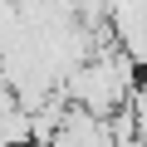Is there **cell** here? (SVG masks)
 <instances>
[{
    "label": "cell",
    "instance_id": "1",
    "mask_svg": "<svg viewBox=\"0 0 147 147\" xmlns=\"http://www.w3.org/2000/svg\"><path fill=\"white\" fill-rule=\"evenodd\" d=\"M132 93V59L118 49V54H98V59H84L79 69L69 74V98L79 103L84 113H98L108 118L123 98Z\"/></svg>",
    "mask_w": 147,
    "mask_h": 147
}]
</instances>
